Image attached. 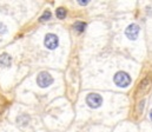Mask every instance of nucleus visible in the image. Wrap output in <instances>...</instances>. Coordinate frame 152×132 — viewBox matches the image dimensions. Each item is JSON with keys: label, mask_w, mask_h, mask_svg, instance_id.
<instances>
[{"label": "nucleus", "mask_w": 152, "mask_h": 132, "mask_svg": "<svg viewBox=\"0 0 152 132\" xmlns=\"http://www.w3.org/2000/svg\"><path fill=\"white\" fill-rule=\"evenodd\" d=\"M125 34L130 40H136L138 38V34H139V26L137 24L129 25L125 30Z\"/></svg>", "instance_id": "5"}, {"label": "nucleus", "mask_w": 152, "mask_h": 132, "mask_svg": "<svg viewBox=\"0 0 152 132\" xmlns=\"http://www.w3.org/2000/svg\"><path fill=\"white\" fill-rule=\"evenodd\" d=\"M44 44L47 50H56L59 46V38L53 33H48L45 36Z\"/></svg>", "instance_id": "4"}, {"label": "nucleus", "mask_w": 152, "mask_h": 132, "mask_svg": "<svg viewBox=\"0 0 152 132\" xmlns=\"http://www.w3.org/2000/svg\"><path fill=\"white\" fill-rule=\"evenodd\" d=\"M6 31H7V27L2 23H0V33L4 34V33H6Z\"/></svg>", "instance_id": "11"}, {"label": "nucleus", "mask_w": 152, "mask_h": 132, "mask_svg": "<svg viewBox=\"0 0 152 132\" xmlns=\"http://www.w3.org/2000/svg\"><path fill=\"white\" fill-rule=\"evenodd\" d=\"M114 84L118 86V88H127L130 84H131V77L129 73L124 72V71H119L114 74L113 77Z\"/></svg>", "instance_id": "1"}, {"label": "nucleus", "mask_w": 152, "mask_h": 132, "mask_svg": "<svg viewBox=\"0 0 152 132\" xmlns=\"http://www.w3.org/2000/svg\"><path fill=\"white\" fill-rule=\"evenodd\" d=\"M11 64H12V58L7 53H2L0 55V66L5 69V67L11 66Z\"/></svg>", "instance_id": "6"}, {"label": "nucleus", "mask_w": 152, "mask_h": 132, "mask_svg": "<svg viewBox=\"0 0 152 132\" xmlns=\"http://www.w3.org/2000/svg\"><path fill=\"white\" fill-rule=\"evenodd\" d=\"M150 119H151V120H152V110H151V111H150Z\"/></svg>", "instance_id": "13"}, {"label": "nucleus", "mask_w": 152, "mask_h": 132, "mask_svg": "<svg viewBox=\"0 0 152 132\" xmlns=\"http://www.w3.org/2000/svg\"><path fill=\"white\" fill-rule=\"evenodd\" d=\"M149 85H150V79H149V77H148V78H145V79L139 84V91L146 88V86H149Z\"/></svg>", "instance_id": "9"}, {"label": "nucleus", "mask_w": 152, "mask_h": 132, "mask_svg": "<svg viewBox=\"0 0 152 132\" xmlns=\"http://www.w3.org/2000/svg\"><path fill=\"white\" fill-rule=\"evenodd\" d=\"M53 83V78L48 72H40L37 77V84L39 88H48Z\"/></svg>", "instance_id": "3"}, {"label": "nucleus", "mask_w": 152, "mask_h": 132, "mask_svg": "<svg viewBox=\"0 0 152 132\" xmlns=\"http://www.w3.org/2000/svg\"><path fill=\"white\" fill-rule=\"evenodd\" d=\"M73 28L76 30L78 33H81V32L85 31V28H86V24L83 23V21H77L76 24L73 25Z\"/></svg>", "instance_id": "7"}, {"label": "nucleus", "mask_w": 152, "mask_h": 132, "mask_svg": "<svg viewBox=\"0 0 152 132\" xmlns=\"http://www.w3.org/2000/svg\"><path fill=\"white\" fill-rule=\"evenodd\" d=\"M78 2H79V5H81V6H86V5L88 4L87 0H85V1H84V0H80V1H78Z\"/></svg>", "instance_id": "12"}, {"label": "nucleus", "mask_w": 152, "mask_h": 132, "mask_svg": "<svg viewBox=\"0 0 152 132\" xmlns=\"http://www.w3.org/2000/svg\"><path fill=\"white\" fill-rule=\"evenodd\" d=\"M50 18H51V12L46 11V12L44 13V15L40 18V20H41V21H44V20H47V19H50Z\"/></svg>", "instance_id": "10"}, {"label": "nucleus", "mask_w": 152, "mask_h": 132, "mask_svg": "<svg viewBox=\"0 0 152 132\" xmlns=\"http://www.w3.org/2000/svg\"><path fill=\"white\" fill-rule=\"evenodd\" d=\"M56 14H57V17H58L59 19H64V18L66 17V9H65L64 7H59V8H57Z\"/></svg>", "instance_id": "8"}, {"label": "nucleus", "mask_w": 152, "mask_h": 132, "mask_svg": "<svg viewBox=\"0 0 152 132\" xmlns=\"http://www.w3.org/2000/svg\"><path fill=\"white\" fill-rule=\"evenodd\" d=\"M86 104L91 107V109H98L102 106L103 104V98L100 94L98 93H90L86 97Z\"/></svg>", "instance_id": "2"}]
</instances>
